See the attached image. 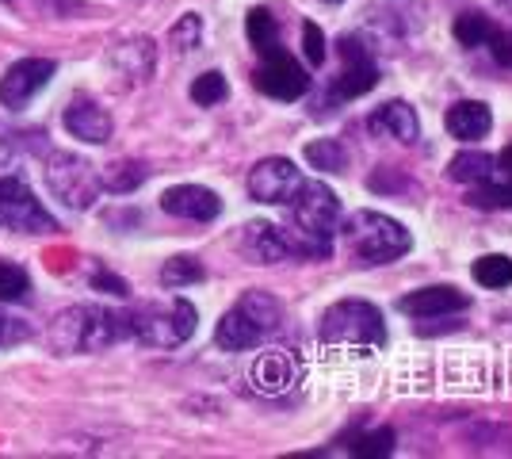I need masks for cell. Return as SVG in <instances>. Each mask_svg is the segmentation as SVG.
<instances>
[{
	"label": "cell",
	"instance_id": "8992f818",
	"mask_svg": "<svg viewBox=\"0 0 512 459\" xmlns=\"http://www.w3.org/2000/svg\"><path fill=\"white\" fill-rule=\"evenodd\" d=\"M199 326V310L188 299H169V303H150L130 314V337L153 349H180Z\"/></svg>",
	"mask_w": 512,
	"mask_h": 459
},
{
	"label": "cell",
	"instance_id": "e575fe53",
	"mask_svg": "<svg viewBox=\"0 0 512 459\" xmlns=\"http://www.w3.org/2000/svg\"><path fill=\"white\" fill-rule=\"evenodd\" d=\"M486 43H490L493 58H497L501 66H509V69H512V39L505 35V31H501V27H493L490 39H486Z\"/></svg>",
	"mask_w": 512,
	"mask_h": 459
},
{
	"label": "cell",
	"instance_id": "f546056e",
	"mask_svg": "<svg viewBox=\"0 0 512 459\" xmlns=\"http://www.w3.org/2000/svg\"><path fill=\"white\" fill-rule=\"evenodd\" d=\"M451 31H455L459 46H482L486 39H490L493 23H490V16H482V12H463Z\"/></svg>",
	"mask_w": 512,
	"mask_h": 459
},
{
	"label": "cell",
	"instance_id": "e0dca14e",
	"mask_svg": "<svg viewBox=\"0 0 512 459\" xmlns=\"http://www.w3.org/2000/svg\"><path fill=\"white\" fill-rule=\"evenodd\" d=\"M444 127H448L451 138H459V142H478V138H486L493 127V111L482 104V100H459V104H451L448 115H444Z\"/></svg>",
	"mask_w": 512,
	"mask_h": 459
},
{
	"label": "cell",
	"instance_id": "f1b7e54d",
	"mask_svg": "<svg viewBox=\"0 0 512 459\" xmlns=\"http://www.w3.org/2000/svg\"><path fill=\"white\" fill-rule=\"evenodd\" d=\"M31 295V276L20 264L0 261V303H23Z\"/></svg>",
	"mask_w": 512,
	"mask_h": 459
},
{
	"label": "cell",
	"instance_id": "4316f807",
	"mask_svg": "<svg viewBox=\"0 0 512 459\" xmlns=\"http://www.w3.org/2000/svg\"><path fill=\"white\" fill-rule=\"evenodd\" d=\"M474 280L490 291H501V287L512 284V261L505 253H490V257H478L474 261Z\"/></svg>",
	"mask_w": 512,
	"mask_h": 459
},
{
	"label": "cell",
	"instance_id": "1f68e13d",
	"mask_svg": "<svg viewBox=\"0 0 512 459\" xmlns=\"http://www.w3.org/2000/svg\"><path fill=\"white\" fill-rule=\"evenodd\" d=\"M199 39H203V20H199V16H184L180 23H172L169 43L176 46L180 54H184V50H195Z\"/></svg>",
	"mask_w": 512,
	"mask_h": 459
},
{
	"label": "cell",
	"instance_id": "8d00e7d4",
	"mask_svg": "<svg viewBox=\"0 0 512 459\" xmlns=\"http://www.w3.org/2000/svg\"><path fill=\"white\" fill-rule=\"evenodd\" d=\"M329 4H341V0H329Z\"/></svg>",
	"mask_w": 512,
	"mask_h": 459
},
{
	"label": "cell",
	"instance_id": "6da1fadb",
	"mask_svg": "<svg viewBox=\"0 0 512 459\" xmlns=\"http://www.w3.org/2000/svg\"><path fill=\"white\" fill-rule=\"evenodd\" d=\"M295 226L283 230L295 257H310V261H329L333 257V238L341 226V203L333 196L329 184L321 180H302L299 196L287 203Z\"/></svg>",
	"mask_w": 512,
	"mask_h": 459
},
{
	"label": "cell",
	"instance_id": "9a60e30c",
	"mask_svg": "<svg viewBox=\"0 0 512 459\" xmlns=\"http://www.w3.org/2000/svg\"><path fill=\"white\" fill-rule=\"evenodd\" d=\"M241 253H245V261L253 264H283L295 257L287 234L272 222H249L241 230Z\"/></svg>",
	"mask_w": 512,
	"mask_h": 459
},
{
	"label": "cell",
	"instance_id": "4fadbf2b",
	"mask_svg": "<svg viewBox=\"0 0 512 459\" xmlns=\"http://www.w3.org/2000/svg\"><path fill=\"white\" fill-rule=\"evenodd\" d=\"M161 211L188 222H214L222 215V199L203 184H176L161 196Z\"/></svg>",
	"mask_w": 512,
	"mask_h": 459
},
{
	"label": "cell",
	"instance_id": "d4e9b609",
	"mask_svg": "<svg viewBox=\"0 0 512 459\" xmlns=\"http://www.w3.org/2000/svg\"><path fill=\"white\" fill-rule=\"evenodd\" d=\"M146 176H150V169H146V165H138V161H115V165H107L100 180H104V192L127 196V192H134Z\"/></svg>",
	"mask_w": 512,
	"mask_h": 459
},
{
	"label": "cell",
	"instance_id": "2e32d148",
	"mask_svg": "<svg viewBox=\"0 0 512 459\" xmlns=\"http://www.w3.org/2000/svg\"><path fill=\"white\" fill-rule=\"evenodd\" d=\"M65 131L73 138H81L88 146H104L111 138V115L88 96H73V104L65 108Z\"/></svg>",
	"mask_w": 512,
	"mask_h": 459
},
{
	"label": "cell",
	"instance_id": "74e56055",
	"mask_svg": "<svg viewBox=\"0 0 512 459\" xmlns=\"http://www.w3.org/2000/svg\"><path fill=\"white\" fill-rule=\"evenodd\" d=\"M509 4H512V0H509Z\"/></svg>",
	"mask_w": 512,
	"mask_h": 459
},
{
	"label": "cell",
	"instance_id": "8fae6325",
	"mask_svg": "<svg viewBox=\"0 0 512 459\" xmlns=\"http://www.w3.org/2000/svg\"><path fill=\"white\" fill-rule=\"evenodd\" d=\"M54 69L58 66L50 58H20V62H12L8 73L0 77V108L23 111L31 104V96H39L50 85Z\"/></svg>",
	"mask_w": 512,
	"mask_h": 459
},
{
	"label": "cell",
	"instance_id": "52a82bcc",
	"mask_svg": "<svg viewBox=\"0 0 512 459\" xmlns=\"http://www.w3.org/2000/svg\"><path fill=\"white\" fill-rule=\"evenodd\" d=\"M0 226L16 234H54L58 222L43 207V199L31 192L20 173H0Z\"/></svg>",
	"mask_w": 512,
	"mask_h": 459
},
{
	"label": "cell",
	"instance_id": "cb8c5ba5",
	"mask_svg": "<svg viewBox=\"0 0 512 459\" xmlns=\"http://www.w3.org/2000/svg\"><path fill=\"white\" fill-rule=\"evenodd\" d=\"M291 364H287V356H279V352H268V356H260L253 368V387L260 391H283V387H291Z\"/></svg>",
	"mask_w": 512,
	"mask_h": 459
},
{
	"label": "cell",
	"instance_id": "7c38bea8",
	"mask_svg": "<svg viewBox=\"0 0 512 459\" xmlns=\"http://www.w3.org/2000/svg\"><path fill=\"white\" fill-rule=\"evenodd\" d=\"M337 46H341V58H344V73L337 77V96L341 100H356V96H363V92H371V88L379 85V69H375L367 46L360 39L344 35Z\"/></svg>",
	"mask_w": 512,
	"mask_h": 459
},
{
	"label": "cell",
	"instance_id": "d590c367",
	"mask_svg": "<svg viewBox=\"0 0 512 459\" xmlns=\"http://www.w3.org/2000/svg\"><path fill=\"white\" fill-rule=\"evenodd\" d=\"M20 337H27V326H23L20 318L0 314V345H12V341H20Z\"/></svg>",
	"mask_w": 512,
	"mask_h": 459
},
{
	"label": "cell",
	"instance_id": "4dcf8cb0",
	"mask_svg": "<svg viewBox=\"0 0 512 459\" xmlns=\"http://www.w3.org/2000/svg\"><path fill=\"white\" fill-rule=\"evenodd\" d=\"M390 448H394V429H375V433L356 437L352 444H348L352 456H386Z\"/></svg>",
	"mask_w": 512,
	"mask_h": 459
},
{
	"label": "cell",
	"instance_id": "ac0fdd59",
	"mask_svg": "<svg viewBox=\"0 0 512 459\" xmlns=\"http://www.w3.org/2000/svg\"><path fill=\"white\" fill-rule=\"evenodd\" d=\"M371 131L390 134V138L413 146L421 138V119H417V111L409 108L406 100H390V104H383V108L371 115Z\"/></svg>",
	"mask_w": 512,
	"mask_h": 459
},
{
	"label": "cell",
	"instance_id": "83f0119b",
	"mask_svg": "<svg viewBox=\"0 0 512 459\" xmlns=\"http://www.w3.org/2000/svg\"><path fill=\"white\" fill-rule=\"evenodd\" d=\"M230 96V85H226V77L218 73V69H207V73H199L192 81V100L199 108H214V104H222Z\"/></svg>",
	"mask_w": 512,
	"mask_h": 459
},
{
	"label": "cell",
	"instance_id": "5bb4252c",
	"mask_svg": "<svg viewBox=\"0 0 512 459\" xmlns=\"http://www.w3.org/2000/svg\"><path fill=\"white\" fill-rule=\"evenodd\" d=\"M470 306V295L451 284L421 287V291H409L398 299V310L409 318H444V314H459Z\"/></svg>",
	"mask_w": 512,
	"mask_h": 459
},
{
	"label": "cell",
	"instance_id": "d6a6232c",
	"mask_svg": "<svg viewBox=\"0 0 512 459\" xmlns=\"http://www.w3.org/2000/svg\"><path fill=\"white\" fill-rule=\"evenodd\" d=\"M302 54H306L310 66H321V62H325V35H321V27L314 20L302 23Z\"/></svg>",
	"mask_w": 512,
	"mask_h": 459
},
{
	"label": "cell",
	"instance_id": "ba28073f",
	"mask_svg": "<svg viewBox=\"0 0 512 459\" xmlns=\"http://www.w3.org/2000/svg\"><path fill=\"white\" fill-rule=\"evenodd\" d=\"M46 184L73 211L92 207L100 199V192H104V180L96 173V165L85 161V157H77V153H54L46 161Z\"/></svg>",
	"mask_w": 512,
	"mask_h": 459
},
{
	"label": "cell",
	"instance_id": "3957f363",
	"mask_svg": "<svg viewBox=\"0 0 512 459\" xmlns=\"http://www.w3.org/2000/svg\"><path fill=\"white\" fill-rule=\"evenodd\" d=\"M283 326V306L268 291H245L214 329V345L222 352H249L264 345Z\"/></svg>",
	"mask_w": 512,
	"mask_h": 459
},
{
	"label": "cell",
	"instance_id": "7402d4cb",
	"mask_svg": "<svg viewBox=\"0 0 512 459\" xmlns=\"http://www.w3.org/2000/svg\"><path fill=\"white\" fill-rule=\"evenodd\" d=\"M203 280H207V268H203V264H199V257H192V253L169 257V261H165V268H161V284L169 287V291L203 284Z\"/></svg>",
	"mask_w": 512,
	"mask_h": 459
},
{
	"label": "cell",
	"instance_id": "30bf717a",
	"mask_svg": "<svg viewBox=\"0 0 512 459\" xmlns=\"http://www.w3.org/2000/svg\"><path fill=\"white\" fill-rule=\"evenodd\" d=\"M253 85L260 88L264 96L291 104V100H299V96L310 92V77H306V69H302L283 46H276L272 54H264L260 69L253 73Z\"/></svg>",
	"mask_w": 512,
	"mask_h": 459
},
{
	"label": "cell",
	"instance_id": "9c48e42d",
	"mask_svg": "<svg viewBox=\"0 0 512 459\" xmlns=\"http://www.w3.org/2000/svg\"><path fill=\"white\" fill-rule=\"evenodd\" d=\"M302 173L291 157H264L256 161L249 173V196L256 203H272V207H287L291 199L299 196Z\"/></svg>",
	"mask_w": 512,
	"mask_h": 459
},
{
	"label": "cell",
	"instance_id": "ffe728a7",
	"mask_svg": "<svg viewBox=\"0 0 512 459\" xmlns=\"http://www.w3.org/2000/svg\"><path fill=\"white\" fill-rule=\"evenodd\" d=\"M470 203H478V207H512V146L497 157L490 180L474 188Z\"/></svg>",
	"mask_w": 512,
	"mask_h": 459
},
{
	"label": "cell",
	"instance_id": "5b68a950",
	"mask_svg": "<svg viewBox=\"0 0 512 459\" xmlns=\"http://www.w3.org/2000/svg\"><path fill=\"white\" fill-rule=\"evenodd\" d=\"M321 341L325 345H341V349H379L386 341V326L379 306L367 299H341L321 314Z\"/></svg>",
	"mask_w": 512,
	"mask_h": 459
},
{
	"label": "cell",
	"instance_id": "484cf974",
	"mask_svg": "<svg viewBox=\"0 0 512 459\" xmlns=\"http://www.w3.org/2000/svg\"><path fill=\"white\" fill-rule=\"evenodd\" d=\"M306 161H310L318 173H344L348 153H344V146L337 138H318V142L306 146Z\"/></svg>",
	"mask_w": 512,
	"mask_h": 459
},
{
	"label": "cell",
	"instance_id": "277c9868",
	"mask_svg": "<svg viewBox=\"0 0 512 459\" xmlns=\"http://www.w3.org/2000/svg\"><path fill=\"white\" fill-rule=\"evenodd\" d=\"M337 230L344 234L348 249L360 257V264H390L413 249L406 226L383 211H352Z\"/></svg>",
	"mask_w": 512,
	"mask_h": 459
},
{
	"label": "cell",
	"instance_id": "603a6c76",
	"mask_svg": "<svg viewBox=\"0 0 512 459\" xmlns=\"http://www.w3.org/2000/svg\"><path fill=\"white\" fill-rule=\"evenodd\" d=\"M245 35H249V43L253 50L264 58V54H272L279 46V27H276V16L268 12V8H253L249 16H245Z\"/></svg>",
	"mask_w": 512,
	"mask_h": 459
},
{
	"label": "cell",
	"instance_id": "836d02e7",
	"mask_svg": "<svg viewBox=\"0 0 512 459\" xmlns=\"http://www.w3.org/2000/svg\"><path fill=\"white\" fill-rule=\"evenodd\" d=\"M92 287H96V291H107V295H119V299H127L130 295L127 280H119V276L107 272V268H96V272H92Z\"/></svg>",
	"mask_w": 512,
	"mask_h": 459
},
{
	"label": "cell",
	"instance_id": "7a4b0ae2",
	"mask_svg": "<svg viewBox=\"0 0 512 459\" xmlns=\"http://www.w3.org/2000/svg\"><path fill=\"white\" fill-rule=\"evenodd\" d=\"M130 337V314L123 310H111L100 303H81L69 306L54 318L50 326V345L54 352H100L111 349L119 341Z\"/></svg>",
	"mask_w": 512,
	"mask_h": 459
},
{
	"label": "cell",
	"instance_id": "d6986e66",
	"mask_svg": "<svg viewBox=\"0 0 512 459\" xmlns=\"http://www.w3.org/2000/svg\"><path fill=\"white\" fill-rule=\"evenodd\" d=\"M111 66L119 69L130 81H150L153 66H157V54H153L150 39H130L111 50Z\"/></svg>",
	"mask_w": 512,
	"mask_h": 459
},
{
	"label": "cell",
	"instance_id": "44dd1931",
	"mask_svg": "<svg viewBox=\"0 0 512 459\" xmlns=\"http://www.w3.org/2000/svg\"><path fill=\"white\" fill-rule=\"evenodd\" d=\"M493 165H497V157H493V153L463 150V153H455V157H451L448 176L451 180H459V184L478 188V184H486V180L493 176Z\"/></svg>",
	"mask_w": 512,
	"mask_h": 459
}]
</instances>
